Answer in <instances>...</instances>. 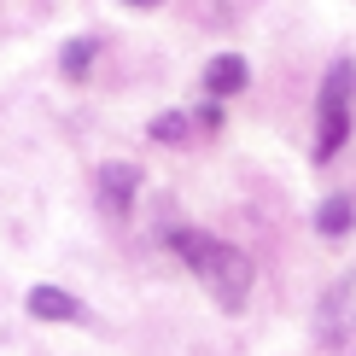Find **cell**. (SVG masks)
<instances>
[{"label": "cell", "instance_id": "cell-1", "mask_svg": "<svg viewBox=\"0 0 356 356\" xmlns=\"http://www.w3.org/2000/svg\"><path fill=\"white\" fill-rule=\"evenodd\" d=\"M170 245L187 257V269L211 286V298H216L222 309H240V304L251 298V257H245L240 245L211 240V234H199V228H175Z\"/></svg>", "mask_w": 356, "mask_h": 356}, {"label": "cell", "instance_id": "cell-2", "mask_svg": "<svg viewBox=\"0 0 356 356\" xmlns=\"http://www.w3.org/2000/svg\"><path fill=\"white\" fill-rule=\"evenodd\" d=\"M350 88H356V65H350V58H339V65L327 70V82H321V106H316V117H321L316 158H321V164H327L339 146H345V135H350Z\"/></svg>", "mask_w": 356, "mask_h": 356}, {"label": "cell", "instance_id": "cell-3", "mask_svg": "<svg viewBox=\"0 0 356 356\" xmlns=\"http://www.w3.org/2000/svg\"><path fill=\"white\" fill-rule=\"evenodd\" d=\"M94 193H99V204H106L111 216H123L129 204H135V193H140V164H123V158L99 164L94 170Z\"/></svg>", "mask_w": 356, "mask_h": 356}, {"label": "cell", "instance_id": "cell-4", "mask_svg": "<svg viewBox=\"0 0 356 356\" xmlns=\"http://www.w3.org/2000/svg\"><path fill=\"white\" fill-rule=\"evenodd\" d=\"M24 304L35 321H82V298H70L65 286H29Z\"/></svg>", "mask_w": 356, "mask_h": 356}, {"label": "cell", "instance_id": "cell-5", "mask_svg": "<svg viewBox=\"0 0 356 356\" xmlns=\"http://www.w3.org/2000/svg\"><path fill=\"white\" fill-rule=\"evenodd\" d=\"M245 76H251V70H245L240 53H216L211 65H204V94H211V99H228V94H240V88H245Z\"/></svg>", "mask_w": 356, "mask_h": 356}, {"label": "cell", "instance_id": "cell-6", "mask_svg": "<svg viewBox=\"0 0 356 356\" xmlns=\"http://www.w3.org/2000/svg\"><path fill=\"white\" fill-rule=\"evenodd\" d=\"M350 222H356V204L345 199V193H333V199H327V204L316 211V228L327 234V240H339V234H350Z\"/></svg>", "mask_w": 356, "mask_h": 356}, {"label": "cell", "instance_id": "cell-7", "mask_svg": "<svg viewBox=\"0 0 356 356\" xmlns=\"http://www.w3.org/2000/svg\"><path fill=\"white\" fill-rule=\"evenodd\" d=\"M321 333H327V339H345L350 333V298H345V292H327V298H321Z\"/></svg>", "mask_w": 356, "mask_h": 356}, {"label": "cell", "instance_id": "cell-8", "mask_svg": "<svg viewBox=\"0 0 356 356\" xmlns=\"http://www.w3.org/2000/svg\"><path fill=\"white\" fill-rule=\"evenodd\" d=\"M187 135H193L187 111H158V117H152V140H164V146H181Z\"/></svg>", "mask_w": 356, "mask_h": 356}, {"label": "cell", "instance_id": "cell-9", "mask_svg": "<svg viewBox=\"0 0 356 356\" xmlns=\"http://www.w3.org/2000/svg\"><path fill=\"white\" fill-rule=\"evenodd\" d=\"M58 65H65V76H88V65H94V41L76 35V41L65 47V58H58Z\"/></svg>", "mask_w": 356, "mask_h": 356}, {"label": "cell", "instance_id": "cell-10", "mask_svg": "<svg viewBox=\"0 0 356 356\" xmlns=\"http://www.w3.org/2000/svg\"><path fill=\"white\" fill-rule=\"evenodd\" d=\"M129 6H158V0H129Z\"/></svg>", "mask_w": 356, "mask_h": 356}]
</instances>
